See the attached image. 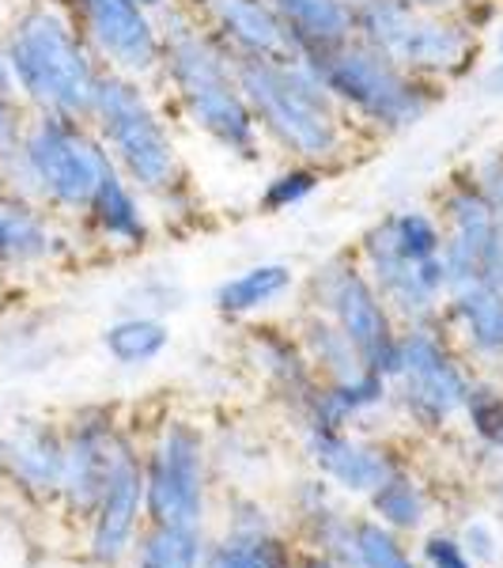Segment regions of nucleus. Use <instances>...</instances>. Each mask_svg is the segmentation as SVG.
<instances>
[{
	"instance_id": "f257e3e1",
	"label": "nucleus",
	"mask_w": 503,
	"mask_h": 568,
	"mask_svg": "<svg viewBox=\"0 0 503 568\" xmlns=\"http://www.w3.org/2000/svg\"><path fill=\"white\" fill-rule=\"evenodd\" d=\"M88 122L110 152V163L152 201L160 232H189L201 224L205 201L182 152L178 122L152 80L103 72Z\"/></svg>"
},
{
	"instance_id": "f03ea898",
	"label": "nucleus",
	"mask_w": 503,
	"mask_h": 568,
	"mask_svg": "<svg viewBox=\"0 0 503 568\" xmlns=\"http://www.w3.org/2000/svg\"><path fill=\"white\" fill-rule=\"evenodd\" d=\"M163 27V61L155 72V91L163 95L178 130L205 141L224 160L254 168L265 160V141L250 103L243 95L235 58L213 34L197 27L182 4L160 16Z\"/></svg>"
},
{
	"instance_id": "7ed1b4c3",
	"label": "nucleus",
	"mask_w": 503,
	"mask_h": 568,
	"mask_svg": "<svg viewBox=\"0 0 503 568\" xmlns=\"http://www.w3.org/2000/svg\"><path fill=\"white\" fill-rule=\"evenodd\" d=\"M235 72L265 152L322 168L326 175L345 171L368 152L363 136L352 130L304 58H235Z\"/></svg>"
},
{
	"instance_id": "20e7f679",
	"label": "nucleus",
	"mask_w": 503,
	"mask_h": 568,
	"mask_svg": "<svg viewBox=\"0 0 503 568\" xmlns=\"http://www.w3.org/2000/svg\"><path fill=\"white\" fill-rule=\"evenodd\" d=\"M0 53L31 114L91 118L106 69L61 0H27L0 34Z\"/></svg>"
},
{
	"instance_id": "39448f33",
	"label": "nucleus",
	"mask_w": 503,
	"mask_h": 568,
	"mask_svg": "<svg viewBox=\"0 0 503 568\" xmlns=\"http://www.w3.org/2000/svg\"><path fill=\"white\" fill-rule=\"evenodd\" d=\"M304 61L318 72L329 99L341 106V114L349 118L368 149L379 141H394L401 133H413L446 99L443 88L413 77L406 65H398L394 58L360 39H349Z\"/></svg>"
},
{
	"instance_id": "423d86ee",
	"label": "nucleus",
	"mask_w": 503,
	"mask_h": 568,
	"mask_svg": "<svg viewBox=\"0 0 503 568\" xmlns=\"http://www.w3.org/2000/svg\"><path fill=\"white\" fill-rule=\"evenodd\" d=\"M4 163V194L50 209L58 220L76 224L91 194L114 163L88 118L31 114L23 141Z\"/></svg>"
},
{
	"instance_id": "0eeeda50",
	"label": "nucleus",
	"mask_w": 503,
	"mask_h": 568,
	"mask_svg": "<svg viewBox=\"0 0 503 568\" xmlns=\"http://www.w3.org/2000/svg\"><path fill=\"white\" fill-rule=\"evenodd\" d=\"M478 368L462 356L443 323L401 329V356L394 383V420L413 436L439 439L462 425L465 398Z\"/></svg>"
},
{
	"instance_id": "6e6552de",
	"label": "nucleus",
	"mask_w": 503,
	"mask_h": 568,
	"mask_svg": "<svg viewBox=\"0 0 503 568\" xmlns=\"http://www.w3.org/2000/svg\"><path fill=\"white\" fill-rule=\"evenodd\" d=\"M299 300H304L299 307L326 315L329 323L345 329V337L360 353L363 368L394 379L401 356V323L363 273L352 246L318 262L307 273V281H299Z\"/></svg>"
},
{
	"instance_id": "1a4fd4ad",
	"label": "nucleus",
	"mask_w": 503,
	"mask_h": 568,
	"mask_svg": "<svg viewBox=\"0 0 503 568\" xmlns=\"http://www.w3.org/2000/svg\"><path fill=\"white\" fill-rule=\"evenodd\" d=\"M213 439L194 417L167 414L144 436V516L167 527H208Z\"/></svg>"
},
{
	"instance_id": "9d476101",
	"label": "nucleus",
	"mask_w": 503,
	"mask_h": 568,
	"mask_svg": "<svg viewBox=\"0 0 503 568\" xmlns=\"http://www.w3.org/2000/svg\"><path fill=\"white\" fill-rule=\"evenodd\" d=\"M432 209L443 224V262L451 273V288L496 277V265L503 258V220L496 216L470 163L443 179Z\"/></svg>"
},
{
	"instance_id": "9b49d317",
	"label": "nucleus",
	"mask_w": 503,
	"mask_h": 568,
	"mask_svg": "<svg viewBox=\"0 0 503 568\" xmlns=\"http://www.w3.org/2000/svg\"><path fill=\"white\" fill-rule=\"evenodd\" d=\"M61 425H65V481H61V497L53 511L72 530H84L106 489L117 444L133 420L114 402H84V406L69 409Z\"/></svg>"
},
{
	"instance_id": "f8f14e48",
	"label": "nucleus",
	"mask_w": 503,
	"mask_h": 568,
	"mask_svg": "<svg viewBox=\"0 0 503 568\" xmlns=\"http://www.w3.org/2000/svg\"><path fill=\"white\" fill-rule=\"evenodd\" d=\"M144 527H148V516H144V436L141 428L130 425L122 444H117L95 516L80 530L84 535V542H80L84 546V565L125 568Z\"/></svg>"
},
{
	"instance_id": "ddd939ff",
	"label": "nucleus",
	"mask_w": 503,
	"mask_h": 568,
	"mask_svg": "<svg viewBox=\"0 0 503 568\" xmlns=\"http://www.w3.org/2000/svg\"><path fill=\"white\" fill-rule=\"evenodd\" d=\"M299 452L310 470L322 474L345 500H368L379 485L409 466L406 447L371 428L345 433V428L299 425Z\"/></svg>"
},
{
	"instance_id": "4468645a",
	"label": "nucleus",
	"mask_w": 503,
	"mask_h": 568,
	"mask_svg": "<svg viewBox=\"0 0 503 568\" xmlns=\"http://www.w3.org/2000/svg\"><path fill=\"white\" fill-rule=\"evenodd\" d=\"M106 72L155 80L163 61L160 16L141 0H61Z\"/></svg>"
},
{
	"instance_id": "2eb2a0df",
	"label": "nucleus",
	"mask_w": 503,
	"mask_h": 568,
	"mask_svg": "<svg viewBox=\"0 0 503 568\" xmlns=\"http://www.w3.org/2000/svg\"><path fill=\"white\" fill-rule=\"evenodd\" d=\"M65 481V425L50 414H23L0 428V489L34 511H53Z\"/></svg>"
},
{
	"instance_id": "dca6fc26",
	"label": "nucleus",
	"mask_w": 503,
	"mask_h": 568,
	"mask_svg": "<svg viewBox=\"0 0 503 568\" xmlns=\"http://www.w3.org/2000/svg\"><path fill=\"white\" fill-rule=\"evenodd\" d=\"M239 364L261 387L273 406H280L288 417H299L310 394L318 390V375L310 368L304 345H299L291 323H273V318H258L246 323L239 334Z\"/></svg>"
},
{
	"instance_id": "f3484780",
	"label": "nucleus",
	"mask_w": 503,
	"mask_h": 568,
	"mask_svg": "<svg viewBox=\"0 0 503 568\" xmlns=\"http://www.w3.org/2000/svg\"><path fill=\"white\" fill-rule=\"evenodd\" d=\"M352 254L360 258L363 273H368L371 284L379 288V296L387 300V307L394 311L401 329L439 323L443 300H446V292H451V273H446L443 258H432V262L398 258L394 251L374 243L368 232L352 243Z\"/></svg>"
},
{
	"instance_id": "a211bd4d",
	"label": "nucleus",
	"mask_w": 503,
	"mask_h": 568,
	"mask_svg": "<svg viewBox=\"0 0 503 568\" xmlns=\"http://www.w3.org/2000/svg\"><path fill=\"white\" fill-rule=\"evenodd\" d=\"M398 65L435 88H454L481 69L484 39L459 12H420L406 27L398 50L390 53Z\"/></svg>"
},
{
	"instance_id": "6ab92c4d",
	"label": "nucleus",
	"mask_w": 503,
	"mask_h": 568,
	"mask_svg": "<svg viewBox=\"0 0 503 568\" xmlns=\"http://www.w3.org/2000/svg\"><path fill=\"white\" fill-rule=\"evenodd\" d=\"M76 227L88 246H99V251L114 254V258L144 254L155 243V235H160L152 201L117 168H110L103 182L95 186V194H91Z\"/></svg>"
},
{
	"instance_id": "aec40b11",
	"label": "nucleus",
	"mask_w": 503,
	"mask_h": 568,
	"mask_svg": "<svg viewBox=\"0 0 503 568\" xmlns=\"http://www.w3.org/2000/svg\"><path fill=\"white\" fill-rule=\"evenodd\" d=\"M178 4L232 58H299L288 23L273 12L269 0H178Z\"/></svg>"
},
{
	"instance_id": "412c9836",
	"label": "nucleus",
	"mask_w": 503,
	"mask_h": 568,
	"mask_svg": "<svg viewBox=\"0 0 503 568\" xmlns=\"http://www.w3.org/2000/svg\"><path fill=\"white\" fill-rule=\"evenodd\" d=\"M288 519L291 538L299 549H315L326 554L329 561L341 568H352V535H356V511L345 504L341 493L329 485L322 474L310 470L299 478L288 493Z\"/></svg>"
},
{
	"instance_id": "4be33fe9",
	"label": "nucleus",
	"mask_w": 503,
	"mask_h": 568,
	"mask_svg": "<svg viewBox=\"0 0 503 568\" xmlns=\"http://www.w3.org/2000/svg\"><path fill=\"white\" fill-rule=\"evenodd\" d=\"M439 323L478 372L503 375V292L492 281L454 284Z\"/></svg>"
},
{
	"instance_id": "5701e85b",
	"label": "nucleus",
	"mask_w": 503,
	"mask_h": 568,
	"mask_svg": "<svg viewBox=\"0 0 503 568\" xmlns=\"http://www.w3.org/2000/svg\"><path fill=\"white\" fill-rule=\"evenodd\" d=\"M379 417H394V383L387 375L363 368L352 379L337 383H318V390L310 394L299 425H318V428H371Z\"/></svg>"
},
{
	"instance_id": "b1692460",
	"label": "nucleus",
	"mask_w": 503,
	"mask_h": 568,
	"mask_svg": "<svg viewBox=\"0 0 503 568\" xmlns=\"http://www.w3.org/2000/svg\"><path fill=\"white\" fill-rule=\"evenodd\" d=\"M296 292H299L296 265L280 258H265L227 273L213 288V311L224 323L246 326V323H258V318H269Z\"/></svg>"
},
{
	"instance_id": "393cba45",
	"label": "nucleus",
	"mask_w": 503,
	"mask_h": 568,
	"mask_svg": "<svg viewBox=\"0 0 503 568\" xmlns=\"http://www.w3.org/2000/svg\"><path fill=\"white\" fill-rule=\"evenodd\" d=\"M269 4L288 23L299 58H315V53L356 39L352 0H269Z\"/></svg>"
},
{
	"instance_id": "a878e982",
	"label": "nucleus",
	"mask_w": 503,
	"mask_h": 568,
	"mask_svg": "<svg viewBox=\"0 0 503 568\" xmlns=\"http://www.w3.org/2000/svg\"><path fill=\"white\" fill-rule=\"evenodd\" d=\"M363 508H368V516L379 519L382 527L398 530V535H406V538H420L435 519V493H432V485L413 470V463H409L406 470H398L387 485H379V489L363 500Z\"/></svg>"
},
{
	"instance_id": "bb28decb",
	"label": "nucleus",
	"mask_w": 503,
	"mask_h": 568,
	"mask_svg": "<svg viewBox=\"0 0 503 568\" xmlns=\"http://www.w3.org/2000/svg\"><path fill=\"white\" fill-rule=\"evenodd\" d=\"M99 345L110 356V364L122 372H144L171 349V323L155 315H130L122 311L117 318L99 329Z\"/></svg>"
},
{
	"instance_id": "cd10ccee",
	"label": "nucleus",
	"mask_w": 503,
	"mask_h": 568,
	"mask_svg": "<svg viewBox=\"0 0 503 568\" xmlns=\"http://www.w3.org/2000/svg\"><path fill=\"white\" fill-rule=\"evenodd\" d=\"M299 546L285 527L239 535V530H219L208 538L201 568H296Z\"/></svg>"
},
{
	"instance_id": "c85d7f7f",
	"label": "nucleus",
	"mask_w": 503,
	"mask_h": 568,
	"mask_svg": "<svg viewBox=\"0 0 503 568\" xmlns=\"http://www.w3.org/2000/svg\"><path fill=\"white\" fill-rule=\"evenodd\" d=\"M291 329H296L310 368H315V375L322 383L352 379V375L363 372V361H360V353H356V345L345 337V329L329 323L326 315H315V311L299 307L296 315H291Z\"/></svg>"
},
{
	"instance_id": "c756f323",
	"label": "nucleus",
	"mask_w": 503,
	"mask_h": 568,
	"mask_svg": "<svg viewBox=\"0 0 503 568\" xmlns=\"http://www.w3.org/2000/svg\"><path fill=\"white\" fill-rule=\"evenodd\" d=\"M205 527H167L148 524L136 538L130 565L125 568H201L208 549Z\"/></svg>"
},
{
	"instance_id": "7c9ffc66",
	"label": "nucleus",
	"mask_w": 503,
	"mask_h": 568,
	"mask_svg": "<svg viewBox=\"0 0 503 568\" xmlns=\"http://www.w3.org/2000/svg\"><path fill=\"white\" fill-rule=\"evenodd\" d=\"M326 179L329 175L322 168L280 160V168H273L258 186V213L280 216V213H291V209H304L307 201L326 186Z\"/></svg>"
},
{
	"instance_id": "2f4dec72",
	"label": "nucleus",
	"mask_w": 503,
	"mask_h": 568,
	"mask_svg": "<svg viewBox=\"0 0 503 568\" xmlns=\"http://www.w3.org/2000/svg\"><path fill=\"white\" fill-rule=\"evenodd\" d=\"M462 425L470 428V436L484 452L503 459V375L478 372L462 409Z\"/></svg>"
},
{
	"instance_id": "473e14b6",
	"label": "nucleus",
	"mask_w": 503,
	"mask_h": 568,
	"mask_svg": "<svg viewBox=\"0 0 503 568\" xmlns=\"http://www.w3.org/2000/svg\"><path fill=\"white\" fill-rule=\"evenodd\" d=\"M352 568H424L417 557V549L409 546L406 535L382 527L374 516H356V535H352Z\"/></svg>"
},
{
	"instance_id": "72a5a7b5",
	"label": "nucleus",
	"mask_w": 503,
	"mask_h": 568,
	"mask_svg": "<svg viewBox=\"0 0 503 568\" xmlns=\"http://www.w3.org/2000/svg\"><path fill=\"white\" fill-rule=\"evenodd\" d=\"M182 304H186V288L171 273H141L136 281H130V288L122 296V311H130V315H155V318H167Z\"/></svg>"
},
{
	"instance_id": "f704fd0d",
	"label": "nucleus",
	"mask_w": 503,
	"mask_h": 568,
	"mask_svg": "<svg viewBox=\"0 0 503 568\" xmlns=\"http://www.w3.org/2000/svg\"><path fill=\"white\" fill-rule=\"evenodd\" d=\"M277 511L265 504L258 493H232L224 504V527L219 530H239V535H258V530H277Z\"/></svg>"
},
{
	"instance_id": "c9c22d12",
	"label": "nucleus",
	"mask_w": 503,
	"mask_h": 568,
	"mask_svg": "<svg viewBox=\"0 0 503 568\" xmlns=\"http://www.w3.org/2000/svg\"><path fill=\"white\" fill-rule=\"evenodd\" d=\"M417 557L424 568H478L473 557L465 554V546L459 542V535L446 527H428L417 538Z\"/></svg>"
},
{
	"instance_id": "e433bc0d",
	"label": "nucleus",
	"mask_w": 503,
	"mask_h": 568,
	"mask_svg": "<svg viewBox=\"0 0 503 568\" xmlns=\"http://www.w3.org/2000/svg\"><path fill=\"white\" fill-rule=\"evenodd\" d=\"M454 535H459V542L465 546V554L473 557V565L478 568L496 565L503 557V538H500L496 524H489V519H481V516L465 519L462 530H454Z\"/></svg>"
},
{
	"instance_id": "4c0bfd02",
	"label": "nucleus",
	"mask_w": 503,
	"mask_h": 568,
	"mask_svg": "<svg viewBox=\"0 0 503 568\" xmlns=\"http://www.w3.org/2000/svg\"><path fill=\"white\" fill-rule=\"evenodd\" d=\"M31 122V110L23 106V99L16 91L0 95V160H8L23 141V130Z\"/></svg>"
},
{
	"instance_id": "58836bf2",
	"label": "nucleus",
	"mask_w": 503,
	"mask_h": 568,
	"mask_svg": "<svg viewBox=\"0 0 503 568\" xmlns=\"http://www.w3.org/2000/svg\"><path fill=\"white\" fill-rule=\"evenodd\" d=\"M470 171L478 175L481 190L489 194L492 209H496V216L503 220V144H492L489 152L473 155V160H470Z\"/></svg>"
},
{
	"instance_id": "ea45409f",
	"label": "nucleus",
	"mask_w": 503,
	"mask_h": 568,
	"mask_svg": "<svg viewBox=\"0 0 503 568\" xmlns=\"http://www.w3.org/2000/svg\"><path fill=\"white\" fill-rule=\"evenodd\" d=\"M481 91L492 99H503V58H492L481 72Z\"/></svg>"
},
{
	"instance_id": "a19ab883",
	"label": "nucleus",
	"mask_w": 503,
	"mask_h": 568,
	"mask_svg": "<svg viewBox=\"0 0 503 568\" xmlns=\"http://www.w3.org/2000/svg\"><path fill=\"white\" fill-rule=\"evenodd\" d=\"M296 568H341L337 561H329L326 554H315V549H299Z\"/></svg>"
},
{
	"instance_id": "79ce46f5",
	"label": "nucleus",
	"mask_w": 503,
	"mask_h": 568,
	"mask_svg": "<svg viewBox=\"0 0 503 568\" xmlns=\"http://www.w3.org/2000/svg\"><path fill=\"white\" fill-rule=\"evenodd\" d=\"M413 8H420V12H459L462 0H409Z\"/></svg>"
},
{
	"instance_id": "37998d69",
	"label": "nucleus",
	"mask_w": 503,
	"mask_h": 568,
	"mask_svg": "<svg viewBox=\"0 0 503 568\" xmlns=\"http://www.w3.org/2000/svg\"><path fill=\"white\" fill-rule=\"evenodd\" d=\"M489 50H492V58H503V16H500V23L492 27V34H489Z\"/></svg>"
},
{
	"instance_id": "c03bdc74",
	"label": "nucleus",
	"mask_w": 503,
	"mask_h": 568,
	"mask_svg": "<svg viewBox=\"0 0 503 568\" xmlns=\"http://www.w3.org/2000/svg\"><path fill=\"white\" fill-rule=\"evenodd\" d=\"M141 4H144V8H148V12H155V16H163V12H167V8H175V4H178V0H141Z\"/></svg>"
},
{
	"instance_id": "a18cd8bd",
	"label": "nucleus",
	"mask_w": 503,
	"mask_h": 568,
	"mask_svg": "<svg viewBox=\"0 0 503 568\" xmlns=\"http://www.w3.org/2000/svg\"><path fill=\"white\" fill-rule=\"evenodd\" d=\"M12 91V77H8V65H4V53H0V95Z\"/></svg>"
},
{
	"instance_id": "49530a36",
	"label": "nucleus",
	"mask_w": 503,
	"mask_h": 568,
	"mask_svg": "<svg viewBox=\"0 0 503 568\" xmlns=\"http://www.w3.org/2000/svg\"><path fill=\"white\" fill-rule=\"evenodd\" d=\"M492 284H500V292H503V258H500V265H496V277H492Z\"/></svg>"
},
{
	"instance_id": "de8ad7c7",
	"label": "nucleus",
	"mask_w": 503,
	"mask_h": 568,
	"mask_svg": "<svg viewBox=\"0 0 503 568\" xmlns=\"http://www.w3.org/2000/svg\"><path fill=\"white\" fill-rule=\"evenodd\" d=\"M0 194H4V163H0Z\"/></svg>"
},
{
	"instance_id": "09e8293b",
	"label": "nucleus",
	"mask_w": 503,
	"mask_h": 568,
	"mask_svg": "<svg viewBox=\"0 0 503 568\" xmlns=\"http://www.w3.org/2000/svg\"><path fill=\"white\" fill-rule=\"evenodd\" d=\"M352 4H356V0H352Z\"/></svg>"
}]
</instances>
